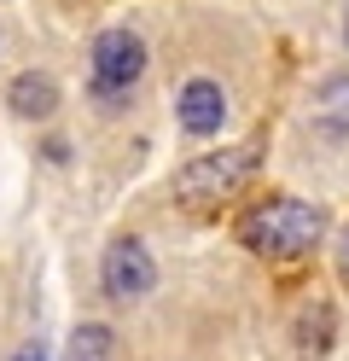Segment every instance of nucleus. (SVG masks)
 <instances>
[{
    "label": "nucleus",
    "mask_w": 349,
    "mask_h": 361,
    "mask_svg": "<svg viewBox=\"0 0 349 361\" xmlns=\"http://www.w3.org/2000/svg\"><path fill=\"white\" fill-rule=\"evenodd\" d=\"M320 233H326V216L314 204H302V198H268V204L239 216V239L256 257H279V262L309 257Z\"/></svg>",
    "instance_id": "1"
},
{
    "label": "nucleus",
    "mask_w": 349,
    "mask_h": 361,
    "mask_svg": "<svg viewBox=\"0 0 349 361\" xmlns=\"http://www.w3.org/2000/svg\"><path fill=\"white\" fill-rule=\"evenodd\" d=\"M256 157H262V146H256V140L198 157V164H186V169L175 175V198H180L186 210H216V204H227V198L256 175Z\"/></svg>",
    "instance_id": "2"
},
{
    "label": "nucleus",
    "mask_w": 349,
    "mask_h": 361,
    "mask_svg": "<svg viewBox=\"0 0 349 361\" xmlns=\"http://www.w3.org/2000/svg\"><path fill=\"white\" fill-rule=\"evenodd\" d=\"M140 71H146V41L134 30H105L93 41V87H99L105 99H123L140 82Z\"/></svg>",
    "instance_id": "3"
},
{
    "label": "nucleus",
    "mask_w": 349,
    "mask_h": 361,
    "mask_svg": "<svg viewBox=\"0 0 349 361\" xmlns=\"http://www.w3.org/2000/svg\"><path fill=\"white\" fill-rule=\"evenodd\" d=\"M152 280H157V268L146 257V245H134V239L111 245V257H105V291L111 298H146Z\"/></svg>",
    "instance_id": "4"
},
{
    "label": "nucleus",
    "mask_w": 349,
    "mask_h": 361,
    "mask_svg": "<svg viewBox=\"0 0 349 361\" xmlns=\"http://www.w3.org/2000/svg\"><path fill=\"white\" fill-rule=\"evenodd\" d=\"M221 117H227V94H221V82L198 76V82H186V87H180V128H186V134H216Z\"/></svg>",
    "instance_id": "5"
},
{
    "label": "nucleus",
    "mask_w": 349,
    "mask_h": 361,
    "mask_svg": "<svg viewBox=\"0 0 349 361\" xmlns=\"http://www.w3.org/2000/svg\"><path fill=\"white\" fill-rule=\"evenodd\" d=\"M53 105H59V87L47 82V76H18L12 82V111L18 117H53Z\"/></svg>",
    "instance_id": "6"
},
{
    "label": "nucleus",
    "mask_w": 349,
    "mask_h": 361,
    "mask_svg": "<svg viewBox=\"0 0 349 361\" xmlns=\"http://www.w3.org/2000/svg\"><path fill=\"white\" fill-rule=\"evenodd\" d=\"M111 326H76V338H70V361H111Z\"/></svg>",
    "instance_id": "7"
},
{
    "label": "nucleus",
    "mask_w": 349,
    "mask_h": 361,
    "mask_svg": "<svg viewBox=\"0 0 349 361\" xmlns=\"http://www.w3.org/2000/svg\"><path fill=\"white\" fill-rule=\"evenodd\" d=\"M297 338H302V350H326L332 344V309L326 303H314V309H302V321H297Z\"/></svg>",
    "instance_id": "8"
},
{
    "label": "nucleus",
    "mask_w": 349,
    "mask_h": 361,
    "mask_svg": "<svg viewBox=\"0 0 349 361\" xmlns=\"http://www.w3.org/2000/svg\"><path fill=\"white\" fill-rule=\"evenodd\" d=\"M320 111H326V128H349V76L320 87Z\"/></svg>",
    "instance_id": "9"
},
{
    "label": "nucleus",
    "mask_w": 349,
    "mask_h": 361,
    "mask_svg": "<svg viewBox=\"0 0 349 361\" xmlns=\"http://www.w3.org/2000/svg\"><path fill=\"white\" fill-rule=\"evenodd\" d=\"M338 274H343V286H349V233H343V245H338Z\"/></svg>",
    "instance_id": "10"
},
{
    "label": "nucleus",
    "mask_w": 349,
    "mask_h": 361,
    "mask_svg": "<svg viewBox=\"0 0 349 361\" xmlns=\"http://www.w3.org/2000/svg\"><path fill=\"white\" fill-rule=\"evenodd\" d=\"M12 361H47V355H41V350H18Z\"/></svg>",
    "instance_id": "11"
},
{
    "label": "nucleus",
    "mask_w": 349,
    "mask_h": 361,
    "mask_svg": "<svg viewBox=\"0 0 349 361\" xmlns=\"http://www.w3.org/2000/svg\"><path fill=\"white\" fill-rule=\"evenodd\" d=\"M343 41H349V24H343Z\"/></svg>",
    "instance_id": "12"
}]
</instances>
